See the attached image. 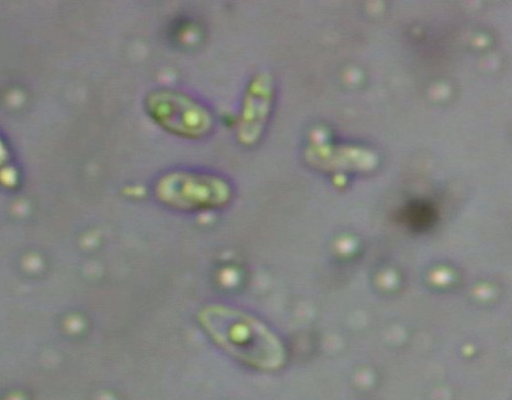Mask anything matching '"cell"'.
Listing matches in <instances>:
<instances>
[{
  "label": "cell",
  "instance_id": "6da1fadb",
  "mask_svg": "<svg viewBox=\"0 0 512 400\" xmlns=\"http://www.w3.org/2000/svg\"><path fill=\"white\" fill-rule=\"evenodd\" d=\"M201 318L211 337L238 359L261 367L281 362L278 340L255 319L226 307H210Z\"/></svg>",
  "mask_w": 512,
  "mask_h": 400
}]
</instances>
